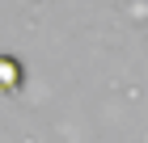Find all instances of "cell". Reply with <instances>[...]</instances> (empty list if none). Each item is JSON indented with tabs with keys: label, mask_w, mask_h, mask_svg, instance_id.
I'll return each instance as SVG.
<instances>
[{
	"label": "cell",
	"mask_w": 148,
	"mask_h": 143,
	"mask_svg": "<svg viewBox=\"0 0 148 143\" xmlns=\"http://www.w3.org/2000/svg\"><path fill=\"white\" fill-rule=\"evenodd\" d=\"M21 80H25L21 63H17L13 55H0V93H17V88H21Z\"/></svg>",
	"instance_id": "obj_1"
}]
</instances>
